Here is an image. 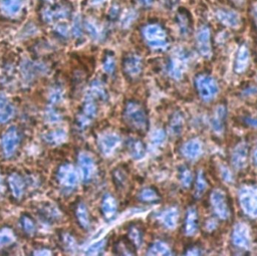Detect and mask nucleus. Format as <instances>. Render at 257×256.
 <instances>
[{
	"label": "nucleus",
	"instance_id": "obj_11",
	"mask_svg": "<svg viewBox=\"0 0 257 256\" xmlns=\"http://www.w3.org/2000/svg\"><path fill=\"white\" fill-rule=\"evenodd\" d=\"M121 138L115 133H106L99 138V147L105 156H111L120 146Z\"/></svg>",
	"mask_w": 257,
	"mask_h": 256
},
{
	"label": "nucleus",
	"instance_id": "obj_12",
	"mask_svg": "<svg viewBox=\"0 0 257 256\" xmlns=\"http://www.w3.org/2000/svg\"><path fill=\"white\" fill-rule=\"evenodd\" d=\"M249 156V146L245 142H241L232 151L231 163L236 170L243 169L248 161Z\"/></svg>",
	"mask_w": 257,
	"mask_h": 256
},
{
	"label": "nucleus",
	"instance_id": "obj_26",
	"mask_svg": "<svg viewBox=\"0 0 257 256\" xmlns=\"http://www.w3.org/2000/svg\"><path fill=\"white\" fill-rule=\"evenodd\" d=\"M137 247L131 242V240L127 238H123L120 241H118V243L116 244L115 250L116 253L120 254V255H133L136 254V250Z\"/></svg>",
	"mask_w": 257,
	"mask_h": 256
},
{
	"label": "nucleus",
	"instance_id": "obj_9",
	"mask_svg": "<svg viewBox=\"0 0 257 256\" xmlns=\"http://www.w3.org/2000/svg\"><path fill=\"white\" fill-rule=\"evenodd\" d=\"M232 243L241 249H248L250 246V232L246 224L237 223L232 231Z\"/></svg>",
	"mask_w": 257,
	"mask_h": 256
},
{
	"label": "nucleus",
	"instance_id": "obj_29",
	"mask_svg": "<svg viewBox=\"0 0 257 256\" xmlns=\"http://www.w3.org/2000/svg\"><path fill=\"white\" fill-rule=\"evenodd\" d=\"M13 115V108L5 97L0 96V123L7 122Z\"/></svg>",
	"mask_w": 257,
	"mask_h": 256
},
{
	"label": "nucleus",
	"instance_id": "obj_33",
	"mask_svg": "<svg viewBox=\"0 0 257 256\" xmlns=\"http://www.w3.org/2000/svg\"><path fill=\"white\" fill-rule=\"evenodd\" d=\"M89 95L96 100H102V101H105L108 97L107 91H106L104 85L99 81H96L93 83Z\"/></svg>",
	"mask_w": 257,
	"mask_h": 256
},
{
	"label": "nucleus",
	"instance_id": "obj_13",
	"mask_svg": "<svg viewBox=\"0 0 257 256\" xmlns=\"http://www.w3.org/2000/svg\"><path fill=\"white\" fill-rule=\"evenodd\" d=\"M82 178L85 182H90L96 173V163L94 158L88 153H82L79 158Z\"/></svg>",
	"mask_w": 257,
	"mask_h": 256
},
{
	"label": "nucleus",
	"instance_id": "obj_22",
	"mask_svg": "<svg viewBox=\"0 0 257 256\" xmlns=\"http://www.w3.org/2000/svg\"><path fill=\"white\" fill-rule=\"evenodd\" d=\"M18 142H19V138L17 135V131L14 129V128H11V129H9L6 132V134L2 139V147L6 156L9 157L14 153L18 145Z\"/></svg>",
	"mask_w": 257,
	"mask_h": 256
},
{
	"label": "nucleus",
	"instance_id": "obj_44",
	"mask_svg": "<svg viewBox=\"0 0 257 256\" xmlns=\"http://www.w3.org/2000/svg\"><path fill=\"white\" fill-rule=\"evenodd\" d=\"M87 28H88V31L90 32V34L94 37V38H99L100 37V31H99V28L98 26L93 23V22H88L87 23Z\"/></svg>",
	"mask_w": 257,
	"mask_h": 256
},
{
	"label": "nucleus",
	"instance_id": "obj_2",
	"mask_svg": "<svg viewBox=\"0 0 257 256\" xmlns=\"http://www.w3.org/2000/svg\"><path fill=\"white\" fill-rule=\"evenodd\" d=\"M143 37L146 43L155 50H164L169 45L166 30L157 23L146 25L143 28Z\"/></svg>",
	"mask_w": 257,
	"mask_h": 256
},
{
	"label": "nucleus",
	"instance_id": "obj_27",
	"mask_svg": "<svg viewBox=\"0 0 257 256\" xmlns=\"http://www.w3.org/2000/svg\"><path fill=\"white\" fill-rule=\"evenodd\" d=\"M148 255H172L171 247L165 241H155L148 249Z\"/></svg>",
	"mask_w": 257,
	"mask_h": 256
},
{
	"label": "nucleus",
	"instance_id": "obj_51",
	"mask_svg": "<svg viewBox=\"0 0 257 256\" xmlns=\"http://www.w3.org/2000/svg\"><path fill=\"white\" fill-rule=\"evenodd\" d=\"M252 160H253V163H254V165L257 167V145H256V147L254 148V150H253V154H252Z\"/></svg>",
	"mask_w": 257,
	"mask_h": 256
},
{
	"label": "nucleus",
	"instance_id": "obj_43",
	"mask_svg": "<svg viewBox=\"0 0 257 256\" xmlns=\"http://www.w3.org/2000/svg\"><path fill=\"white\" fill-rule=\"evenodd\" d=\"M22 225H23V229H24L25 232H27V233H33L34 232V229H35L34 224L29 218H27V217L23 218L22 219Z\"/></svg>",
	"mask_w": 257,
	"mask_h": 256
},
{
	"label": "nucleus",
	"instance_id": "obj_21",
	"mask_svg": "<svg viewBox=\"0 0 257 256\" xmlns=\"http://www.w3.org/2000/svg\"><path fill=\"white\" fill-rule=\"evenodd\" d=\"M127 150L130 157L134 160H141L145 157L147 149L145 144L138 139H128L127 141Z\"/></svg>",
	"mask_w": 257,
	"mask_h": 256
},
{
	"label": "nucleus",
	"instance_id": "obj_46",
	"mask_svg": "<svg viewBox=\"0 0 257 256\" xmlns=\"http://www.w3.org/2000/svg\"><path fill=\"white\" fill-rule=\"evenodd\" d=\"M185 254H188V255H200V254H202V252H201V248L199 246L193 245V246H190L187 249Z\"/></svg>",
	"mask_w": 257,
	"mask_h": 256
},
{
	"label": "nucleus",
	"instance_id": "obj_31",
	"mask_svg": "<svg viewBox=\"0 0 257 256\" xmlns=\"http://www.w3.org/2000/svg\"><path fill=\"white\" fill-rule=\"evenodd\" d=\"M207 187H208V182L206 180V177L203 171H199L195 181V196L197 198H200L204 194Z\"/></svg>",
	"mask_w": 257,
	"mask_h": 256
},
{
	"label": "nucleus",
	"instance_id": "obj_4",
	"mask_svg": "<svg viewBox=\"0 0 257 256\" xmlns=\"http://www.w3.org/2000/svg\"><path fill=\"white\" fill-rule=\"evenodd\" d=\"M210 203L214 214L221 220L229 219L231 215V208L228 197L221 189H215L210 195Z\"/></svg>",
	"mask_w": 257,
	"mask_h": 256
},
{
	"label": "nucleus",
	"instance_id": "obj_6",
	"mask_svg": "<svg viewBox=\"0 0 257 256\" xmlns=\"http://www.w3.org/2000/svg\"><path fill=\"white\" fill-rule=\"evenodd\" d=\"M123 71L124 75L128 80H137L140 78L143 72V59L142 57L134 52H130L124 57L123 60Z\"/></svg>",
	"mask_w": 257,
	"mask_h": 256
},
{
	"label": "nucleus",
	"instance_id": "obj_38",
	"mask_svg": "<svg viewBox=\"0 0 257 256\" xmlns=\"http://www.w3.org/2000/svg\"><path fill=\"white\" fill-rule=\"evenodd\" d=\"M187 17L188 16L183 12H180L177 15V24H178V27H179V31H180V34H182L184 36L188 35L189 31H190L189 20H188Z\"/></svg>",
	"mask_w": 257,
	"mask_h": 256
},
{
	"label": "nucleus",
	"instance_id": "obj_45",
	"mask_svg": "<svg viewBox=\"0 0 257 256\" xmlns=\"http://www.w3.org/2000/svg\"><path fill=\"white\" fill-rule=\"evenodd\" d=\"M105 246V240H102V241H99L95 244H93L90 248H89V251L88 253L89 254H97L98 252H100Z\"/></svg>",
	"mask_w": 257,
	"mask_h": 256
},
{
	"label": "nucleus",
	"instance_id": "obj_17",
	"mask_svg": "<svg viewBox=\"0 0 257 256\" xmlns=\"http://www.w3.org/2000/svg\"><path fill=\"white\" fill-rule=\"evenodd\" d=\"M58 180L61 185L67 188H74L78 183V175L74 167L71 165H64L58 171Z\"/></svg>",
	"mask_w": 257,
	"mask_h": 256
},
{
	"label": "nucleus",
	"instance_id": "obj_20",
	"mask_svg": "<svg viewBox=\"0 0 257 256\" xmlns=\"http://www.w3.org/2000/svg\"><path fill=\"white\" fill-rule=\"evenodd\" d=\"M160 222L168 229H175L179 221V211L176 207H169L158 215Z\"/></svg>",
	"mask_w": 257,
	"mask_h": 256
},
{
	"label": "nucleus",
	"instance_id": "obj_7",
	"mask_svg": "<svg viewBox=\"0 0 257 256\" xmlns=\"http://www.w3.org/2000/svg\"><path fill=\"white\" fill-rule=\"evenodd\" d=\"M188 63V55L184 50H177L175 53L172 55L169 67H168V73L169 75L175 79V80H180L182 79L185 70L187 68Z\"/></svg>",
	"mask_w": 257,
	"mask_h": 256
},
{
	"label": "nucleus",
	"instance_id": "obj_49",
	"mask_svg": "<svg viewBox=\"0 0 257 256\" xmlns=\"http://www.w3.org/2000/svg\"><path fill=\"white\" fill-rule=\"evenodd\" d=\"M244 123L248 126H250L251 128H257V118H251V117H247L243 119Z\"/></svg>",
	"mask_w": 257,
	"mask_h": 256
},
{
	"label": "nucleus",
	"instance_id": "obj_54",
	"mask_svg": "<svg viewBox=\"0 0 257 256\" xmlns=\"http://www.w3.org/2000/svg\"><path fill=\"white\" fill-rule=\"evenodd\" d=\"M0 186H1V178H0Z\"/></svg>",
	"mask_w": 257,
	"mask_h": 256
},
{
	"label": "nucleus",
	"instance_id": "obj_30",
	"mask_svg": "<svg viewBox=\"0 0 257 256\" xmlns=\"http://www.w3.org/2000/svg\"><path fill=\"white\" fill-rule=\"evenodd\" d=\"M128 238L131 240V242L138 248L142 245L144 235H143V230L141 227L137 225H132L130 226L128 230Z\"/></svg>",
	"mask_w": 257,
	"mask_h": 256
},
{
	"label": "nucleus",
	"instance_id": "obj_24",
	"mask_svg": "<svg viewBox=\"0 0 257 256\" xmlns=\"http://www.w3.org/2000/svg\"><path fill=\"white\" fill-rule=\"evenodd\" d=\"M102 211L107 219H112L117 214L118 203L112 195L107 194L104 197L102 202Z\"/></svg>",
	"mask_w": 257,
	"mask_h": 256
},
{
	"label": "nucleus",
	"instance_id": "obj_3",
	"mask_svg": "<svg viewBox=\"0 0 257 256\" xmlns=\"http://www.w3.org/2000/svg\"><path fill=\"white\" fill-rule=\"evenodd\" d=\"M195 88L201 100L206 103L213 101L219 94L218 83L207 74H201L195 78Z\"/></svg>",
	"mask_w": 257,
	"mask_h": 256
},
{
	"label": "nucleus",
	"instance_id": "obj_16",
	"mask_svg": "<svg viewBox=\"0 0 257 256\" xmlns=\"http://www.w3.org/2000/svg\"><path fill=\"white\" fill-rule=\"evenodd\" d=\"M182 155L188 160L198 159L203 152V147L198 139H191L182 147Z\"/></svg>",
	"mask_w": 257,
	"mask_h": 256
},
{
	"label": "nucleus",
	"instance_id": "obj_35",
	"mask_svg": "<svg viewBox=\"0 0 257 256\" xmlns=\"http://www.w3.org/2000/svg\"><path fill=\"white\" fill-rule=\"evenodd\" d=\"M77 217H78V220H79L80 224L82 225V227H84V228H89L90 227V216H89L88 208L86 207L85 204L81 203L78 206Z\"/></svg>",
	"mask_w": 257,
	"mask_h": 256
},
{
	"label": "nucleus",
	"instance_id": "obj_39",
	"mask_svg": "<svg viewBox=\"0 0 257 256\" xmlns=\"http://www.w3.org/2000/svg\"><path fill=\"white\" fill-rule=\"evenodd\" d=\"M14 241L13 233L8 228H3L0 230V246L10 245Z\"/></svg>",
	"mask_w": 257,
	"mask_h": 256
},
{
	"label": "nucleus",
	"instance_id": "obj_53",
	"mask_svg": "<svg viewBox=\"0 0 257 256\" xmlns=\"http://www.w3.org/2000/svg\"><path fill=\"white\" fill-rule=\"evenodd\" d=\"M105 1V0H92V3L93 4H101Z\"/></svg>",
	"mask_w": 257,
	"mask_h": 256
},
{
	"label": "nucleus",
	"instance_id": "obj_5",
	"mask_svg": "<svg viewBox=\"0 0 257 256\" xmlns=\"http://www.w3.org/2000/svg\"><path fill=\"white\" fill-rule=\"evenodd\" d=\"M239 202L243 211L252 218H257V188L244 186L239 191Z\"/></svg>",
	"mask_w": 257,
	"mask_h": 256
},
{
	"label": "nucleus",
	"instance_id": "obj_14",
	"mask_svg": "<svg viewBox=\"0 0 257 256\" xmlns=\"http://www.w3.org/2000/svg\"><path fill=\"white\" fill-rule=\"evenodd\" d=\"M226 117H227V109L225 105H219L212 117L211 127L212 130L217 135H222L225 131L226 125Z\"/></svg>",
	"mask_w": 257,
	"mask_h": 256
},
{
	"label": "nucleus",
	"instance_id": "obj_25",
	"mask_svg": "<svg viewBox=\"0 0 257 256\" xmlns=\"http://www.w3.org/2000/svg\"><path fill=\"white\" fill-rule=\"evenodd\" d=\"M184 128V118L181 113H175L169 122V132L172 136H179Z\"/></svg>",
	"mask_w": 257,
	"mask_h": 256
},
{
	"label": "nucleus",
	"instance_id": "obj_19",
	"mask_svg": "<svg viewBox=\"0 0 257 256\" xmlns=\"http://www.w3.org/2000/svg\"><path fill=\"white\" fill-rule=\"evenodd\" d=\"M250 61V52L249 49L246 45H241L237 51L236 58H235V63H234V71L236 74H242L244 73Z\"/></svg>",
	"mask_w": 257,
	"mask_h": 256
},
{
	"label": "nucleus",
	"instance_id": "obj_47",
	"mask_svg": "<svg viewBox=\"0 0 257 256\" xmlns=\"http://www.w3.org/2000/svg\"><path fill=\"white\" fill-rule=\"evenodd\" d=\"M221 174H222V177L225 181L227 182H231L233 180V176H232V173L228 170V168L226 167H221Z\"/></svg>",
	"mask_w": 257,
	"mask_h": 256
},
{
	"label": "nucleus",
	"instance_id": "obj_50",
	"mask_svg": "<svg viewBox=\"0 0 257 256\" xmlns=\"http://www.w3.org/2000/svg\"><path fill=\"white\" fill-rule=\"evenodd\" d=\"M139 2H140V4H141L142 6H144V7H149V6L152 5L153 0H139Z\"/></svg>",
	"mask_w": 257,
	"mask_h": 256
},
{
	"label": "nucleus",
	"instance_id": "obj_36",
	"mask_svg": "<svg viewBox=\"0 0 257 256\" xmlns=\"http://www.w3.org/2000/svg\"><path fill=\"white\" fill-rule=\"evenodd\" d=\"M9 185L12 190V193L16 197H20L23 192V181L20 177L13 175L9 178Z\"/></svg>",
	"mask_w": 257,
	"mask_h": 256
},
{
	"label": "nucleus",
	"instance_id": "obj_28",
	"mask_svg": "<svg viewBox=\"0 0 257 256\" xmlns=\"http://www.w3.org/2000/svg\"><path fill=\"white\" fill-rule=\"evenodd\" d=\"M113 180L118 189H120V190L125 189L128 185V181L127 171L121 167L116 168L113 173Z\"/></svg>",
	"mask_w": 257,
	"mask_h": 256
},
{
	"label": "nucleus",
	"instance_id": "obj_15",
	"mask_svg": "<svg viewBox=\"0 0 257 256\" xmlns=\"http://www.w3.org/2000/svg\"><path fill=\"white\" fill-rule=\"evenodd\" d=\"M199 229L198 212L195 207H189L184 221V233L187 236H194Z\"/></svg>",
	"mask_w": 257,
	"mask_h": 256
},
{
	"label": "nucleus",
	"instance_id": "obj_10",
	"mask_svg": "<svg viewBox=\"0 0 257 256\" xmlns=\"http://www.w3.org/2000/svg\"><path fill=\"white\" fill-rule=\"evenodd\" d=\"M96 101L97 100L94 99L93 97H91L90 95L86 99V102H85L84 107H83V112L80 115L79 120H78V124L81 128H86L87 126H89L90 123L97 116L98 108H97Z\"/></svg>",
	"mask_w": 257,
	"mask_h": 256
},
{
	"label": "nucleus",
	"instance_id": "obj_41",
	"mask_svg": "<svg viewBox=\"0 0 257 256\" xmlns=\"http://www.w3.org/2000/svg\"><path fill=\"white\" fill-rule=\"evenodd\" d=\"M47 142L49 143H53V144H56V143H60L62 142L64 139H66V133L62 132V131H55V132H51L49 133L46 138Z\"/></svg>",
	"mask_w": 257,
	"mask_h": 256
},
{
	"label": "nucleus",
	"instance_id": "obj_32",
	"mask_svg": "<svg viewBox=\"0 0 257 256\" xmlns=\"http://www.w3.org/2000/svg\"><path fill=\"white\" fill-rule=\"evenodd\" d=\"M21 0H3L2 1V10L9 15L16 14L21 8Z\"/></svg>",
	"mask_w": 257,
	"mask_h": 256
},
{
	"label": "nucleus",
	"instance_id": "obj_52",
	"mask_svg": "<svg viewBox=\"0 0 257 256\" xmlns=\"http://www.w3.org/2000/svg\"><path fill=\"white\" fill-rule=\"evenodd\" d=\"M253 15H254V18H255V21H256V24H257V4H255V6H254Z\"/></svg>",
	"mask_w": 257,
	"mask_h": 256
},
{
	"label": "nucleus",
	"instance_id": "obj_8",
	"mask_svg": "<svg viewBox=\"0 0 257 256\" xmlns=\"http://www.w3.org/2000/svg\"><path fill=\"white\" fill-rule=\"evenodd\" d=\"M196 46L199 53L204 58H210L212 55L211 31L207 25H202L196 33Z\"/></svg>",
	"mask_w": 257,
	"mask_h": 256
},
{
	"label": "nucleus",
	"instance_id": "obj_37",
	"mask_svg": "<svg viewBox=\"0 0 257 256\" xmlns=\"http://www.w3.org/2000/svg\"><path fill=\"white\" fill-rule=\"evenodd\" d=\"M166 140V133L162 130H156L151 135V146L153 149H158L162 147V145L165 143Z\"/></svg>",
	"mask_w": 257,
	"mask_h": 256
},
{
	"label": "nucleus",
	"instance_id": "obj_48",
	"mask_svg": "<svg viewBox=\"0 0 257 256\" xmlns=\"http://www.w3.org/2000/svg\"><path fill=\"white\" fill-rule=\"evenodd\" d=\"M216 226H217V222H216V220L214 218H210L209 220L206 221V224H205L206 230L213 231L216 228Z\"/></svg>",
	"mask_w": 257,
	"mask_h": 256
},
{
	"label": "nucleus",
	"instance_id": "obj_1",
	"mask_svg": "<svg viewBox=\"0 0 257 256\" xmlns=\"http://www.w3.org/2000/svg\"><path fill=\"white\" fill-rule=\"evenodd\" d=\"M123 117L128 129L139 135H144L149 130V117L145 107L138 101L127 102Z\"/></svg>",
	"mask_w": 257,
	"mask_h": 256
},
{
	"label": "nucleus",
	"instance_id": "obj_42",
	"mask_svg": "<svg viewBox=\"0 0 257 256\" xmlns=\"http://www.w3.org/2000/svg\"><path fill=\"white\" fill-rule=\"evenodd\" d=\"M136 17H137V12L134 9H130L128 11H127L126 14L122 17V25L124 27L130 26V24L132 22H134Z\"/></svg>",
	"mask_w": 257,
	"mask_h": 256
},
{
	"label": "nucleus",
	"instance_id": "obj_40",
	"mask_svg": "<svg viewBox=\"0 0 257 256\" xmlns=\"http://www.w3.org/2000/svg\"><path fill=\"white\" fill-rule=\"evenodd\" d=\"M104 71L108 75H113L116 70V59L115 56L112 53H109L106 55V58L104 60Z\"/></svg>",
	"mask_w": 257,
	"mask_h": 256
},
{
	"label": "nucleus",
	"instance_id": "obj_18",
	"mask_svg": "<svg viewBox=\"0 0 257 256\" xmlns=\"http://www.w3.org/2000/svg\"><path fill=\"white\" fill-rule=\"evenodd\" d=\"M216 17L220 23L231 28H237L241 23L239 14L233 10L219 9L216 12Z\"/></svg>",
	"mask_w": 257,
	"mask_h": 256
},
{
	"label": "nucleus",
	"instance_id": "obj_23",
	"mask_svg": "<svg viewBox=\"0 0 257 256\" xmlns=\"http://www.w3.org/2000/svg\"><path fill=\"white\" fill-rule=\"evenodd\" d=\"M138 199L142 203L156 204L161 201V195L155 188L146 187L140 191V193L138 194Z\"/></svg>",
	"mask_w": 257,
	"mask_h": 256
},
{
	"label": "nucleus",
	"instance_id": "obj_34",
	"mask_svg": "<svg viewBox=\"0 0 257 256\" xmlns=\"http://www.w3.org/2000/svg\"><path fill=\"white\" fill-rule=\"evenodd\" d=\"M179 180L181 185L184 188H189L192 186L193 184V174L191 172V170L186 167V166H182L179 170Z\"/></svg>",
	"mask_w": 257,
	"mask_h": 256
}]
</instances>
